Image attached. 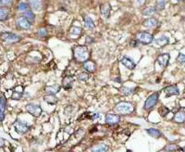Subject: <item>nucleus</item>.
Wrapping results in <instances>:
<instances>
[{"instance_id":"obj_31","label":"nucleus","mask_w":185,"mask_h":152,"mask_svg":"<svg viewBox=\"0 0 185 152\" xmlns=\"http://www.w3.org/2000/svg\"><path fill=\"white\" fill-rule=\"evenodd\" d=\"M119 91H121L123 95H130L135 92V89L133 88H130V87H125V86H122V87H121V89H119Z\"/></svg>"},{"instance_id":"obj_2","label":"nucleus","mask_w":185,"mask_h":152,"mask_svg":"<svg viewBox=\"0 0 185 152\" xmlns=\"http://www.w3.org/2000/svg\"><path fill=\"white\" fill-rule=\"evenodd\" d=\"M0 40H1L5 44H15L20 41V37L13 32H4L2 34H0Z\"/></svg>"},{"instance_id":"obj_11","label":"nucleus","mask_w":185,"mask_h":152,"mask_svg":"<svg viewBox=\"0 0 185 152\" xmlns=\"http://www.w3.org/2000/svg\"><path fill=\"white\" fill-rule=\"evenodd\" d=\"M157 61L161 67H163V68L167 67L168 64H169V54H168V53L161 54L160 56H158Z\"/></svg>"},{"instance_id":"obj_39","label":"nucleus","mask_w":185,"mask_h":152,"mask_svg":"<svg viewBox=\"0 0 185 152\" xmlns=\"http://www.w3.org/2000/svg\"><path fill=\"white\" fill-rule=\"evenodd\" d=\"M21 97H22V92H17V91H15L13 93V95L11 96L12 99H21Z\"/></svg>"},{"instance_id":"obj_40","label":"nucleus","mask_w":185,"mask_h":152,"mask_svg":"<svg viewBox=\"0 0 185 152\" xmlns=\"http://www.w3.org/2000/svg\"><path fill=\"white\" fill-rule=\"evenodd\" d=\"M135 1L138 3V5H140V6H142V5H144L145 3V0H135Z\"/></svg>"},{"instance_id":"obj_41","label":"nucleus","mask_w":185,"mask_h":152,"mask_svg":"<svg viewBox=\"0 0 185 152\" xmlns=\"http://www.w3.org/2000/svg\"><path fill=\"white\" fill-rule=\"evenodd\" d=\"M4 145H5V140L0 137V147H2Z\"/></svg>"},{"instance_id":"obj_15","label":"nucleus","mask_w":185,"mask_h":152,"mask_svg":"<svg viewBox=\"0 0 185 152\" xmlns=\"http://www.w3.org/2000/svg\"><path fill=\"white\" fill-rule=\"evenodd\" d=\"M83 68L85 71H87L88 72H94L96 70V65L94 61L92 60H86L83 62Z\"/></svg>"},{"instance_id":"obj_19","label":"nucleus","mask_w":185,"mask_h":152,"mask_svg":"<svg viewBox=\"0 0 185 152\" xmlns=\"http://www.w3.org/2000/svg\"><path fill=\"white\" fill-rule=\"evenodd\" d=\"M158 24V21L156 19H153V18H151V19H147L146 20L144 21V23L143 25L146 28H155L157 27Z\"/></svg>"},{"instance_id":"obj_27","label":"nucleus","mask_w":185,"mask_h":152,"mask_svg":"<svg viewBox=\"0 0 185 152\" xmlns=\"http://www.w3.org/2000/svg\"><path fill=\"white\" fill-rule=\"evenodd\" d=\"M169 38L166 37V36H161V37L156 39V41H155L156 44H157V46H159V47H165L166 45L169 44Z\"/></svg>"},{"instance_id":"obj_16","label":"nucleus","mask_w":185,"mask_h":152,"mask_svg":"<svg viewBox=\"0 0 185 152\" xmlns=\"http://www.w3.org/2000/svg\"><path fill=\"white\" fill-rule=\"evenodd\" d=\"M74 83V78L72 77V76H66L63 81H62V85H63V87L65 89H70L72 87V84Z\"/></svg>"},{"instance_id":"obj_36","label":"nucleus","mask_w":185,"mask_h":152,"mask_svg":"<svg viewBox=\"0 0 185 152\" xmlns=\"http://www.w3.org/2000/svg\"><path fill=\"white\" fill-rule=\"evenodd\" d=\"M36 35H37L38 36H40V37L46 36V35H47V31H46V29H45V28H41V29H39V30L37 31Z\"/></svg>"},{"instance_id":"obj_4","label":"nucleus","mask_w":185,"mask_h":152,"mask_svg":"<svg viewBox=\"0 0 185 152\" xmlns=\"http://www.w3.org/2000/svg\"><path fill=\"white\" fill-rule=\"evenodd\" d=\"M136 39L139 43H141V44L148 45L153 42L154 37H153V35L148 34V32H141L136 35Z\"/></svg>"},{"instance_id":"obj_33","label":"nucleus","mask_w":185,"mask_h":152,"mask_svg":"<svg viewBox=\"0 0 185 152\" xmlns=\"http://www.w3.org/2000/svg\"><path fill=\"white\" fill-rule=\"evenodd\" d=\"M178 148H179V147H178L177 145H175V144H170V145L166 146L165 148H164V150H165L166 152H172V151L177 150Z\"/></svg>"},{"instance_id":"obj_24","label":"nucleus","mask_w":185,"mask_h":152,"mask_svg":"<svg viewBox=\"0 0 185 152\" xmlns=\"http://www.w3.org/2000/svg\"><path fill=\"white\" fill-rule=\"evenodd\" d=\"M9 16V10L5 7H0V20H6Z\"/></svg>"},{"instance_id":"obj_44","label":"nucleus","mask_w":185,"mask_h":152,"mask_svg":"<svg viewBox=\"0 0 185 152\" xmlns=\"http://www.w3.org/2000/svg\"><path fill=\"white\" fill-rule=\"evenodd\" d=\"M176 1H182V0H176Z\"/></svg>"},{"instance_id":"obj_13","label":"nucleus","mask_w":185,"mask_h":152,"mask_svg":"<svg viewBox=\"0 0 185 152\" xmlns=\"http://www.w3.org/2000/svg\"><path fill=\"white\" fill-rule=\"evenodd\" d=\"M121 64L123 65L124 67H126L128 70H133L136 66V64L135 62L132 59H130L128 57H124L121 60Z\"/></svg>"},{"instance_id":"obj_29","label":"nucleus","mask_w":185,"mask_h":152,"mask_svg":"<svg viewBox=\"0 0 185 152\" xmlns=\"http://www.w3.org/2000/svg\"><path fill=\"white\" fill-rule=\"evenodd\" d=\"M165 5H166V1L165 0H157V3H156V10H158V11H160V10H163L165 8Z\"/></svg>"},{"instance_id":"obj_14","label":"nucleus","mask_w":185,"mask_h":152,"mask_svg":"<svg viewBox=\"0 0 185 152\" xmlns=\"http://www.w3.org/2000/svg\"><path fill=\"white\" fill-rule=\"evenodd\" d=\"M29 3L34 11H41L43 8V0H29Z\"/></svg>"},{"instance_id":"obj_37","label":"nucleus","mask_w":185,"mask_h":152,"mask_svg":"<svg viewBox=\"0 0 185 152\" xmlns=\"http://www.w3.org/2000/svg\"><path fill=\"white\" fill-rule=\"evenodd\" d=\"M176 61H177L179 64L183 65L184 62H185V55H184V54L180 53V54H179V56H178V58H177V59H176Z\"/></svg>"},{"instance_id":"obj_34","label":"nucleus","mask_w":185,"mask_h":152,"mask_svg":"<svg viewBox=\"0 0 185 152\" xmlns=\"http://www.w3.org/2000/svg\"><path fill=\"white\" fill-rule=\"evenodd\" d=\"M89 78V75L87 72H84V71H82L78 74V79L80 81H87Z\"/></svg>"},{"instance_id":"obj_20","label":"nucleus","mask_w":185,"mask_h":152,"mask_svg":"<svg viewBox=\"0 0 185 152\" xmlns=\"http://www.w3.org/2000/svg\"><path fill=\"white\" fill-rule=\"evenodd\" d=\"M43 100H45L46 102H47L48 104H52V105H54V104H56L57 102H58V97L55 96V95H51V94H48V95H46V96H43Z\"/></svg>"},{"instance_id":"obj_35","label":"nucleus","mask_w":185,"mask_h":152,"mask_svg":"<svg viewBox=\"0 0 185 152\" xmlns=\"http://www.w3.org/2000/svg\"><path fill=\"white\" fill-rule=\"evenodd\" d=\"M169 112V110L168 108H166L165 106H163V107H161L159 108V113H160V115L162 117H165Z\"/></svg>"},{"instance_id":"obj_12","label":"nucleus","mask_w":185,"mask_h":152,"mask_svg":"<svg viewBox=\"0 0 185 152\" xmlns=\"http://www.w3.org/2000/svg\"><path fill=\"white\" fill-rule=\"evenodd\" d=\"M164 92L166 93V96L169 97L170 96H179L180 95V90L176 85H170L168 86L164 89Z\"/></svg>"},{"instance_id":"obj_9","label":"nucleus","mask_w":185,"mask_h":152,"mask_svg":"<svg viewBox=\"0 0 185 152\" xmlns=\"http://www.w3.org/2000/svg\"><path fill=\"white\" fill-rule=\"evenodd\" d=\"M121 121V117L116 114L107 113L106 115V123L109 125H116Z\"/></svg>"},{"instance_id":"obj_21","label":"nucleus","mask_w":185,"mask_h":152,"mask_svg":"<svg viewBox=\"0 0 185 152\" xmlns=\"http://www.w3.org/2000/svg\"><path fill=\"white\" fill-rule=\"evenodd\" d=\"M108 150V147L105 144H99L91 148L92 152H106Z\"/></svg>"},{"instance_id":"obj_17","label":"nucleus","mask_w":185,"mask_h":152,"mask_svg":"<svg viewBox=\"0 0 185 152\" xmlns=\"http://www.w3.org/2000/svg\"><path fill=\"white\" fill-rule=\"evenodd\" d=\"M101 14L104 18H108L109 16V13H110V10H111V6L108 4V3H106V4H102L101 5Z\"/></svg>"},{"instance_id":"obj_8","label":"nucleus","mask_w":185,"mask_h":152,"mask_svg":"<svg viewBox=\"0 0 185 152\" xmlns=\"http://www.w3.org/2000/svg\"><path fill=\"white\" fill-rule=\"evenodd\" d=\"M16 24L19 29H22V30H29L31 27V23L24 16L19 17L16 20Z\"/></svg>"},{"instance_id":"obj_32","label":"nucleus","mask_w":185,"mask_h":152,"mask_svg":"<svg viewBox=\"0 0 185 152\" xmlns=\"http://www.w3.org/2000/svg\"><path fill=\"white\" fill-rule=\"evenodd\" d=\"M30 9L29 8V5L25 2H20L18 6V10L19 11H21V12H24L26 10Z\"/></svg>"},{"instance_id":"obj_3","label":"nucleus","mask_w":185,"mask_h":152,"mask_svg":"<svg viewBox=\"0 0 185 152\" xmlns=\"http://www.w3.org/2000/svg\"><path fill=\"white\" fill-rule=\"evenodd\" d=\"M115 111L119 114H130L134 111L133 104L129 102H119L115 107Z\"/></svg>"},{"instance_id":"obj_26","label":"nucleus","mask_w":185,"mask_h":152,"mask_svg":"<svg viewBox=\"0 0 185 152\" xmlns=\"http://www.w3.org/2000/svg\"><path fill=\"white\" fill-rule=\"evenodd\" d=\"M82 29H81L80 27H76V26H74V27H72V28L70 29V34L71 37L77 38V37H79V36L82 35Z\"/></svg>"},{"instance_id":"obj_30","label":"nucleus","mask_w":185,"mask_h":152,"mask_svg":"<svg viewBox=\"0 0 185 152\" xmlns=\"http://www.w3.org/2000/svg\"><path fill=\"white\" fill-rule=\"evenodd\" d=\"M155 13H156V8H153V7L146 8L145 9H144V11H143V15L144 16H152Z\"/></svg>"},{"instance_id":"obj_7","label":"nucleus","mask_w":185,"mask_h":152,"mask_svg":"<svg viewBox=\"0 0 185 152\" xmlns=\"http://www.w3.org/2000/svg\"><path fill=\"white\" fill-rule=\"evenodd\" d=\"M26 111L34 117H39L42 113V108L39 105L28 104L26 105Z\"/></svg>"},{"instance_id":"obj_5","label":"nucleus","mask_w":185,"mask_h":152,"mask_svg":"<svg viewBox=\"0 0 185 152\" xmlns=\"http://www.w3.org/2000/svg\"><path fill=\"white\" fill-rule=\"evenodd\" d=\"M158 99H159V93L158 92H155L153 93L151 96H148V99L145 100V106H144V108L145 110H150L153 107H155L158 101Z\"/></svg>"},{"instance_id":"obj_18","label":"nucleus","mask_w":185,"mask_h":152,"mask_svg":"<svg viewBox=\"0 0 185 152\" xmlns=\"http://www.w3.org/2000/svg\"><path fill=\"white\" fill-rule=\"evenodd\" d=\"M60 90V85L58 84H53V85H48L45 88L46 93L47 94H51V95H55L58 92H59Z\"/></svg>"},{"instance_id":"obj_6","label":"nucleus","mask_w":185,"mask_h":152,"mask_svg":"<svg viewBox=\"0 0 185 152\" xmlns=\"http://www.w3.org/2000/svg\"><path fill=\"white\" fill-rule=\"evenodd\" d=\"M14 128L17 131V133H19V135H24L30 130V126L27 123L21 122L19 120H17L14 123Z\"/></svg>"},{"instance_id":"obj_23","label":"nucleus","mask_w":185,"mask_h":152,"mask_svg":"<svg viewBox=\"0 0 185 152\" xmlns=\"http://www.w3.org/2000/svg\"><path fill=\"white\" fill-rule=\"evenodd\" d=\"M84 26L86 29H89V30L94 29V23L89 16H84Z\"/></svg>"},{"instance_id":"obj_38","label":"nucleus","mask_w":185,"mask_h":152,"mask_svg":"<svg viewBox=\"0 0 185 152\" xmlns=\"http://www.w3.org/2000/svg\"><path fill=\"white\" fill-rule=\"evenodd\" d=\"M13 3V0H0V7L10 6Z\"/></svg>"},{"instance_id":"obj_1","label":"nucleus","mask_w":185,"mask_h":152,"mask_svg":"<svg viewBox=\"0 0 185 152\" xmlns=\"http://www.w3.org/2000/svg\"><path fill=\"white\" fill-rule=\"evenodd\" d=\"M73 54H74L75 59L79 62H84L86 60H88L89 56H90L88 48L83 46H79V47H74Z\"/></svg>"},{"instance_id":"obj_43","label":"nucleus","mask_w":185,"mask_h":152,"mask_svg":"<svg viewBox=\"0 0 185 152\" xmlns=\"http://www.w3.org/2000/svg\"><path fill=\"white\" fill-rule=\"evenodd\" d=\"M127 152H133V151H132V150H130V149H129V150H127Z\"/></svg>"},{"instance_id":"obj_10","label":"nucleus","mask_w":185,"mask_h":152,"mask_svg":"<svg viewBox=\"0 0 185 152\" xmlns=\"http://www.w3.org/2000/svg\"><path fill=\"white\" fill-rule=\"evenodd\" d=\"M7 106V99L4 95H0V123H2L5 118V111Z\"/></svg>"},{"instance_id":"obj_25","label":"nucleus","mask_w":185,"mask_h":152,"mask_svg":"<svg viewBox=\"0 0 185 152\" xmlns=\"http://www.w3.org/2000/svg\"><path fill=\"white\" fill-rule=\"evenodd\" d=\"M146 132L149 135L153 136V137H156V138H158L162 135L161 132L157 129H155V128H149V129H146Z\"/></svg>"},{"instance_id":"obj_28","label":"nucleus","mask_w":185,"mask_h":152,"mask_svg":"<svg viewBox=\"0 0 185 152\" xmlns=\"http://www.w3.org/2000/svg\"><path fill=\"white\" fill-rule=\"evenodd\" d=\"M23 16L30 21V23H32V21H34V19H35L34 14L32 13V11H31V10H30V9H28V10H26V11L23 12Z\"/></svg>"},{"instance_id":"obj_42","label":"nucleus","mask_w":185,"mask_h":152,"mask_svg":"<svg viewBox=\"0 0 185 152\" xmlns=\"http://www.w3.org/2000/svg\"><path fill=\"white\" fill-rule=\"evenodd\" d=\"M157 152H166L164 149H162V150H159V151H157Z\"/></svg>"},{"instance_id":"obj_22","label":"nucleus","mask_w":185,"mask_h":152,"mask_svg":"<svg viewBox=\"0 0 185 152\" xmlns=\"http://www.w3.org/2000/svg\"><path fill=\"white\" fill-rule=\"evenodd\" d=\"M174 121L178 123H184L185 121V114H184V111H178L175 116H174Z\"/></svg>"}]
</instances>
